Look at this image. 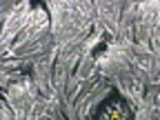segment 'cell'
Masks as SVG:
<instances>
[{"instance_id":"6da1fadb","label":"cell","mask_w":160,"mask_h":120,"mask_svg":"<svg viewBox=\"0 0 160 120\" xmlns=\"http://www.w3.org/2000/svg\"><path fill=\"white\" fill-rule=\"evenodd\" d=\"M102 120H125V113L118 105H109L102 113Z\"/></svg>"}]
</instances>
